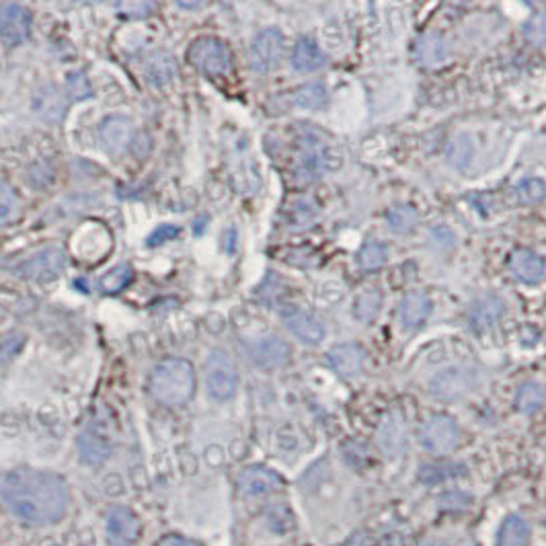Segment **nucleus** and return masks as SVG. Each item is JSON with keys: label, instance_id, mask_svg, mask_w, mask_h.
Instances as JSON below:
<instances>
[{"label": "nucleus", "instance_id": "obj_1", "mask_svg": "<svg viewBox=\"0 0 546 546\" xmlns=\"http://www.w3.org/2000/svg\"><path fill=\"white\" fill-rule=\"evenodd\" d=\"M0 501L25 524L47 526L68 509V487L60 477L36 468H15L0 477Z\"/></svg>", "mask_w": 546, "mask_h": 546}, {"label": "nucleus", "instance_id": "obj_2", "mask_svg": "<svg viewBox=\"0 0 546 546\" xmlns=\"http://www.w3.org/2000/svg\"><path fill=\"white\" fill-rule=\"evenodd\" d=\"M151 393L164 407H181L195 393V374L192 363L181 358H167L154 368Z\"/></svg>", "mask_w": 546, "mask_h": 546}, {"label": "nucleus", "instance_id": "obj_3", "mask_svg": "<svg viewBox=\"0 0 546 546\" xmlns=\"http://www.w3.org/2000/svg\"><path fill=\"white\" fill-rule=\"evenodd\" d=\"M481 386V372L468 363L444 368L429 378L427 391L442 403H458L473 394Z\"/></svg>", "mask_w": 546, "mask_h": 546}, {"label": "nucleus", "instance_id": "obj_4", "mask_svg": "<svg viewBox=\"0 0 546 546\" xmlns=\"http://www.w3.org/2000/svg\"><path fill=\"white\" fill-rule=\"evenodd\" d=\"M205 388L214 401L225 403L236 394L238 388V370L233 358L226 352L216 350L208 355L204 368Z\"/></svg>", "mask_w": 546, "mask_h": 546}, {"label": "nucleus", "instance_id": "obj_5", "mask_svg": "<svg viewBox=\"0 0 546 546\" xmlns=\"http://www.w3.org/2000/svg\"><path fill=\"white\" fill-rule=\"evenodd\" d=\"M187 60L195 70H200L208 77H220L233 68V54L230 47L216 37H197L189 46Z\"/></svg>", "mask_w": 546, "mask_h": 546}, {"label": "nucleus", "instance_id": "obj_6", "mask_svg": "<svg viewBox=\"0 0 546 546\" xmlns=\"http://www.w3.org/2000/svg\"><path fill=\"white\" fill-rule=\"evenodd\" d=\"M284 33L278 27H268L253 37L249 46V66L253 72L269 74L276 70L284 56Z\"/></svg>", "mask_w": 546, "mask_h": 546}, {"label": "nucleus", "instance_id": "obj_7", "mask_svg": "<svg viewBox=\"0 0 546 546\" xmlns=\"http://www.w3.org/2000/svg\"><path fill=\"white\" fill-rule=\"evenodd\" d=\"M419 442L421 448L425 452L436 454V457H444V454L457 450L460 442V427L457 421L448 415H436L427 419L424 427H421Z\"/></svg>", "mask_w": 546, "mask_h": 546}, {"label": "nucleus", "instance_id": "obj_8", "mask_svg": "<svg viewBox=\"0 0 546 546\" xmlns=\"http://www.w3.org/2000/svg\"><path fill=\"white\" fill-rule=\"evenodd\" d=\"M66 268V255L60 247H46L37 253H33L31 257L21 261L16 266V273L21 278L29 281H37V284H47L62 276Z\"/></svg>", "mask_w": 546, "mask_h": 546}, {"label": "nucleus", "instance_id": "obj_9", "mask_svg": "<svg viewBox=\"0 0 546 546\" xmlns=\"http://www.w3.org/2000/svg\"><path fill=\"white\" fill-rule=\"evenodd\" d=\"M503 314H506V300L499 294L489 292L475 298L467 310V320L477 335H483L498 327Z\"/></svg>", "mask_w": 546, "mask_h": 546}, {"label": "nucleus", "instance_id": "obj_10", "mask_svg": "<svg viewBox=\"0 0 546 546\" xmlns=\"http://www.w3.org/2000/svg\"><path fill=\"white\" fill-rule=\"evenodd\" d=\"M247 352H249L255 366L263 370H276L286 366L292 358V350H289L288 341L278 335H266L247 343Z\"/></svg>", "mask_w": 546, "mask_h": 546}, {"label": "nucleus", "instance_id": "obj_11", "mask_svg": "<svg viewBox=\"0 0 546 546\" xmlns=\"http://www.w3.org/2000/svg\"><path fill=\"white\" fill-rule=\"evenodd\" d=\"M279 314L286 329L289 333H294V337L300 339V341L309 345H319L325 341L327 329L314 314L306 312L304 309H298V306H286Z\"/></svg>", "mask_w": 546, "mask_h": 546}, {"label": "nucleus", "instance_id": "obj_12", "mask_svg": "<svg viewBox=\"0 0 546 546\" xmlns=\"http://www.w3.org/2000/svg\"><path fill=\"white\" fill-rule=\"evenodd\" d=\"M134 121L126 115H110L99 126V140L107 154L120 156L134 142Z\"/></svg>", "mask_w": 546, "mask_h": 546}, {"label": "nucleus", "instance_id": "obj_13", "mask_svg": "<svg viewBox=\"0 0 546 546\" xmlns=\"http://www.w3.org/2000/svg\"><path fill=\"white\" fill-rule=\"evenodd\" d=\"M31 33V15L25 6L8 3L0 6V39L8 47L21 46Z\"/></svg>", "mask_w": 546, "mask_h": 546}, {"label": "nucleus", "instance_id": "obj_14", "mask_svg": "<svg viewBox=\"0 0 546 546\" xmlns=\"http://www.w3.org/2000/svg\"><path fill=\"white\" fill-rule=\"evenodd\" d=\"M105 534L110 546H131L140 536V520L128 508H113L105 520Z\"/></svg>", "mask_w": 546, "mask_h": 546}, {"label": "nucleus", "instance_id": "obj_15", "mask_svg": "<svg viewBox=\"0 0 546 546\" xmlns=\"http://www.w3.org/2000/svg\"><path fill=\"white\" fill-rule=\"evenodd\" d=\"M376 442L386 458H399L407 452L409 434L407 425H404L399 413H388V415L380 421Z\"/></svg>", "mask_w": 546, "mask_h": 546}, {"label": "nucleus", "instance_id": "obj_16", "mask_svg": "<svg viewBox=\"0 0 546 546\" xmlns=\"http://www.w3.org/2000/svg\"><path fill=\"white\" fill-rule=\"evenodd\" d=\"M281 487H284V478L268 467H249L238 475V489L247 498H261V495H269Z\"/></svg>", "mask_w": 546, "mask_h": 546}, {"label": "nucleus", "instance_id": "obj_17", "mask_svg": "<svg viewBox=\"0 0 546 546\" xmlns=\"http://www.w3.org/2000/svg\"><path fill=\"white\" fill-rule=\"evenodd\" d=\"M327 360L341 378H355L366 366V352L358 343H337L327 353Z\"/></svg>", "mask_w": 546, "mask_h": 546}, {"label": "nucleus", "instance_id": "obj_18", "mask_svg": "<svg viewBox=\"0 0 546 546\" xmlns=\"http://www.w3.org/2000/svg\"><path fill=\"white\" fill-rule=\"evenodd\" d=\"M142 74L148 85L152 87H167L177 79L179 66L173 54L164 52V49H156L144 58Z\"/></svg>", "mask_w": 546, "mask_h": 546}, {"label": "nucleus", "instance_id": "obj_19", "mask_svg": "<svg viewBox=\"0 0 546 546\" xmlns=\"http://www.w3.org/2000/svg\"><path fill=\"white\" fill-rule=\"evenodd\" d=\"M509 271L514 273V278L522 281V284L536 286L544 279L546 266L541 255L528 249H518L511 253L509 257Z\"/></svg>", "mask_w": 546, "mask_h": 546}, {"label": "nucleus", "instance_id": "obj_20", "mask_svg": "<svg viewBox=\"0 0 546 546\" xmlns=\"http://www.w3.org/2000/svg\"><path fill=\"white\" fill-rule=\"evenodd\" d=\"M432 300L424 292H409L399 304V322L403 329H419L432 314Z\"/></svg>", "mask_w": 546, "mask_h": 546}, {"label": "nucleus", "instance_id": "obj_21", "mask_svg": "<svg viewBox=\"0 0 546 546\" xmlns=\"http://www.w3.org/2000/svg\"><path fill=\"white\" fill-rule=\"evenodd\" d=\"M327 64V56L322 54L320 46L312 37L304 36L296 41L292 49V68L296 72H317Z\"/></svg>", "mask_w": 546, "mask_h": 546}, {"label": "nucleus", "instance_id": "obj_22", "mask_svg": "<svg viewBox=\"0 0 546 546\" xmlns=\"http://www.w3.org/2000/svg\"><path fill=\"white\" fill-rule=\"evenodd\" d=\"M111 450V442L93 427L85 429L79 437V454L87 465H101V462L110 458Z\"/></svg>", "mask_w": 546, "mask_h": 546}, {"label": "nucleus", "instance_id": "obj_23", "mask_svg": "<svg viewBox=\"0 0 546 546\" xmlns=\"http://www.w3.org/2000/svg\"><path fill=\"white\" fill-rule=\"evenodd\" d=\"M532 539V528L522 516L509 514L503 520L495 546H526Z\"/></svg>", "mask_w": 546, "mask_h": 546}, {"label": "nucleus", "instance_id": "obj_24", "mask_svg": "<svg viewBox=\"0 0 546 546\" xmlns=\"http://www.w3.org/2000/svg\"><path fill=\"white\" fill-rule=\"evenodd\" d=\"M415 58L425 68H437L450 58V47L440 36H425L417 41Z\"/></svg>", "mask_w": 546, "mask_h": 546}, {"label": "nucleus", "instance_id": "obj_25", "mask_svg": "<svg viewBox=\"0 0 546 546\" xmlns=\"http://www.w3.org/2000/svg\"><path fill=\"white\" fill-rule=\"evenodd\" d=\"M292 101L298 110L306 111H317L322 110L329 103V90L322 82H306V85L298 87L292 95Z\"/></svg>", "mask_w": 546, "mask_h": 546}, {"label": "nucleus", "instance_id": "obj_26", "mask_svg": "<svg viewBox=\"0 0 546 546\" xmlns=\"http://www.w3.org/2000/svg\"><path fill=\"white\" fill-rule=\"evenodd\" d=\"M514 403L522 415H534L546 404V388L541 383H524L516 391Z\"/></svg>", "mask_w": 546, "mask_h": 546}, {"label": "nucleus", "instance_id": "obj_27", "mask_svg": "<svg viewBox=\"0 0 546 546\" xmlns=\"http://www.w3.org/2000/svg\"><path fill=\"white\" fill-rule=\"evenodd\" d=\"M386 222L391 226L393 233L396 235H409L419 225V214L409 204H399L394 208L388 210L386 214Z\"/></svg>", "mask_w": 546, "mask_h": 546}, {"label": "nucleus", "instance_id": "obj_28", "mask_svg": "<svg viewBox=\"0 0 546 546\" xmlns=\"http://www.w3.org/2000/svg\"><path fill=\"white\" fill-rule=\"evenodd\" d=\"M383 309V294L378 289H363L353 302V317L360 322H372Z\"/></svg>", "mask_w": 546, "mask_h": 546}, {"label": "nucleus", "instance_id": "obj_29", "mask_svg": "<svg viewBox=\"0 0 546 546\" xmlns=\"http://www.w3.org/2000/svg\"><path fill=\"white\" fill-rule=\"evenodd\" d=\"M511 197L522 205L541 204L546 197V184L539 177H526L511 189Z\"/></svg>", "mask_w": 546, "mask_h": 546}, {"label": "nucleus", "instance_id": "obj_30", "mask_svg": "<svg viewBox=\"0 0 546 546\" xmlns=\"http://www.w3.org/2000/svg\"><path fill=\"white\" fill-rule=\"evenodd\" d=\"M36 110L44 120L56 121L62 115V97L58 93V89L47 85L41 87L36 95Z\"/></svg>", "mask_w": 546, "mask_h": 546}, {"label": "nucleus", "instance_id": "obj_31", "mask_svg": "<svg viewBox=\"0 0 546 546\" xmlns=\"http://www.w3.org/2000/svg\"><path fill=\"white\" fill-rule=\"evenodd\" d=\"M446 156H448L452 167H457V169L468 167L470 161L475 159L473 140H470L468 134H460L457 138H452L448 148H446Z\"/></svg>", "mask_w": 546, "mask_h": 546}, {"label": "nucleus", "instance_id": "obj_32", "mask_svg": "<svg viewBox=\"0 0 546 546\" xmlns=\"http://www.w3.org/2000/svg\"><path fill=\"white\" fill-rule=\"evenodd\" d=\"M388 261V247L380 241H368L358 253V263L363 271H374Z\"/></svg>", "mask_w": 546, "mask_h": 546}, {"label": "nucleus", "instance_id": "obj_33", "mask_svg": "<svg viewBox=\"0 0 546 546\" xmlns=\"http://www.w3.org/2000/svg\"><path fill=\"white\" fill-rule=\"evenodd\" d=\"M131 278H134V271L126 263H121V266L110 269L99 279V288H101L103 294H118L130 284Z\"/></svg>", "mask_w": 546, "mask_h": 546}, {"label": "nucleus", "instance_id": "obj_34", "mask_svg": "<svg viewBox=\"0 0 546 546\" xmlns=\"http://www.w3.org/2000/svg\"><path fill=\"white\" fill-rule=\"evenodd\" d=\"M465 473L467 468H462L458 465H427L419 470V481L424 485H436L446 481V478H452Z\"/></svg>", "mask_w": 546, "mask_h": 546}, {"label": "nucleus", "instance_id": "obj_35", "mask_svg": "<svg viewBox=\"0 0 546 546\" xmlns=\"http://www.w3.org/2000/svg\"><path fill=\"white\" fill-rule=\"evenodd\" d=\"M16 212H19V197H16L11 185L0 181V225L11 222L16 216Z\"/></svg>", "mask_w": 546, "mask_h": 546}, {"label": "nucleus", "instance_id": "obj_36", "mask_svg": "<svg viewBox=\"0 0 546 546\" xmlns=\"http://www.w3.org/2000/svg\"><path fill=\"white\" fill-rule=\"evenodd\" d=\"M118 13L126 19H146L154 13V0H118Z\"/></svg>", "mask_w": 546, "mask_h": 546}, {"label": "nucleus", "instance_id": "obj_37", "mask_svg": "<svg viewBox=\"0 0 546 546\" xmlns=\"http://www.w3.org/2000/svg\"><path fill=\"white\" fill-rule=\"evenodd\" d=\"M66 93H68L72 101H87V99L93 97V87H90L85 74L72 72L68 74V80H66Z\"/></svg>", "mask_w": 546, "mask_h": 546}, {"label": "nucleus", "instance_id": "obj_38", "mask_svg": "<svg viewBox=\"0 0 546 546\" xmlns=\"http://www.w3.org/2000/svg\"><path fill=\"white\" fill-rule=\"evenodd\" d=\"M268 522H269L271 530L276 534H288V532H292V528H294V516H292V511H289V508L276 506L268 511Z\"/></svg>", "mask_w": 546, "mask_h": 546}, {"label": "nucleus", "instance_id": "obj_39", "mask_svg": "<svg viewBox=\"0 0 546 546\" xmlns=\"http://www.w3.org/2000/svg\"><path fill=\"white\" fill-rule=\"evenodd\" d=\"M524 36L534 46H546V11L536 13L526 21Z\"/></svg>", "mask_w": 546, "mask_h": 546}, {"label": "nucleus", "instance_id": "obj_40", "mask_svg": "<svg viewBox=\"0 0 546 546\" xmlns=\"http://www.w3.org/2000/svg\"><path fill=\"white\" fill-rule=\"evenodd\" d=\"M470 503H473V495L465 493V491H446L440 495V499H437V508L442 511H462L470 508Z\"/></svg>", "mask_w": 546, "mask_h": 546}, {"label": "nucleus", "instance_id": "obj_41", "mask_svg": "<svg viewBox=\"0 0 546 546\" xmlns=\"http://www.w3.org/2000/svg\"><path fill=\"white\" fill-rule=\"evenodd\" d=\"M343 458L347 465L352 467H363L370 460V452L368 446H363L358 440H350L343 444Z\"/></svg>", "mask_w": 546, "mask_h": 546}, {"label": "nucleus", "instance_id": "obj_42", "mask_svg": "<svg viewBox=\"0 0 546 546\" xmlns=\"http://www.w3.org/2000/svg\"><path fill=\"white\" fill-rule=\"evenodd\" d=\"M181 235V228L175 225H163L159 228H154L151 236L146 238L148 247H161L169 241H175V238Z\"/></svg>", "mask_w": 546, "mask_h": 546}, {"label": "nucleus", "instance_id": "obj_43", "mask_svg": "<svg viewBox=\"0 0 546 546\" xmlns=\"http://www.w3.org/2000/svg\"><path fill=\"white\" fill-rule=\"evenodd\" d=\"M347 546H380V542H378V539L374 534L362 530V532H355L352 536L350 542H347Z\"/></svg>", "mask_w": 546, "mask_h": 546}, {"label": "nucleus", "instance_id": "obj_44", "mask_svg": "<svg viewBox=\"0 0 546 546\" xmlns=\"http://www.w3.org/2000/svg\"><path fill=\"white\" fill-rule=\"evenodd\" d=\"M156 546H197V544L184 539V536H164V539Z\"/></svg>", "mask_w": 546, "mask_h": 546}, {"label": "nucleus", "instance_id": "obj_45", "mask_svg": "<svg viewBox=\"0 0 546 546\" xmlns=\"http://www.w3.org/2000/svg\"><path fill=\"white\" fill-rule=\"evenodd\" d=\"M300 208H302V212H309V210H312L310 205H309V204H304V202L300 204ZM312 218H314V214H306V216H304V214H300V210H296V214H294V222H296L298 226L309 225V222H310Z\"/></svg>", "mask_w": 546, "mask_h": 546}, {"label": "nucleus", "instance_id": "obj_46", "mask_svg": "<svg viewBox=\"0 0 546 546\" xmlns=\"http://www.w3.org/2000/svg\"><path fill=\"white\" fill-rule=\"evenodd\" d=\"M175 3L181 8H185V11H197L204 5V0H175Z\"/></svg>", "mask_w": 546, "mask_h": 546}, {"label": "nucleus", "instance_id": "obj_47", "mask_svg": "<svg viewBox=\"0 0 546 546\" xmlns=\"http://www.w3.org/2000/svg\"><path fill=\"white\" fill-rule=\"evenodd\" d=\"M419 546H448V544H446V542L440 541V539H427V541H424V542H419Z\"/></svg>", "mask_w": 546, "mask_h": 546}, {"label": "nucleus", "instance_id": "obj_48", "mask_svg": "<svg viewBox=\"0 0 546 546\" xmlns=\"http://www.w3.org/2000/svg\"><path fill=\"white\" fill-rule=\"evenodd\" d=\"M82 3H105V0H82Z\"/></svg>", "mask_w": 546, "mask_h": 546}, {"label": "nucleus", "instance_id": "obj_49", "mask_svg": "<svg viewBox=\"0 0 546 546\" xmlns=\"http://www.w3.org/2000/svg\"><path fill=\"white\" fill-rule=\"evenodd\" d=\"M544 532H546V518H544Z\"/></svg>", "mask_w": 546, "mask_h": 546}]
</instances>
